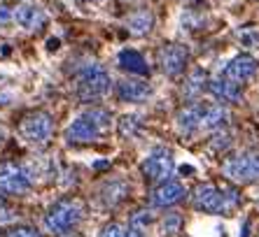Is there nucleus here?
<instances>
[{"instance_id": "obj_23", "label": "nucleus", "mask_w": 259, "mask_h": 237, "mask_svg": "<svg viewBox=\"0 0 259 237\" xmlns=\"http://www.w3.org/2000/svg\"><path fill=\"white\" fill-rule=\"evenodd\" d=\"M87 114H89V116L94 118L98 126H101L103 131H105V128L110 126V112H105V109H98V107H94V109H89Z\"/></svg>"}, {"instance_id": "obj_5", "label": "nucleus", "mask_w": 259, "mask_h": 237, "mask_svg": "<svg viewBox=\"0 0 259 237\" xmlns=\"http://www.w3.org/2000/svg\"><path fill=\"white\" fill-rule=\"evenodd\" d=\"M224 172L234 182H241V184L259 182V154H243L229 158L224 163Z\"/></svg>"}, {"instance_id": "obj_17", "label": "nucleus", "mask_w": 259, "mask_h": 237, "mask_svg": "<svg viewBox=\"0 0 259 237\" xmlns=\"http://www.w3.org/2000/svg\"><path fill=\"white\" fill-rule=\"evenodd\" d=\"M229 118V109L222 102H212V105H203L201 112V128H220L227 124Z\"/></svg>"}, {"instance_id": "obj_21", "label": "nucleus", "mask_w": 259, "mask_h": 237, "mask_svg": "<svg viewBox=\"0 0 259 237\" xmlns=\"http://www.w3.org/2000/svg\"><path fill=\"white\" fill-rule=\"evenodd\" d=\"M182 228V216L180 214H166L161 221V232L163 235H175V232Z\"/></svg>"}, {"instance_id": "obj_18", "label": "nucleus", "mask_w": 259, "mask_h": 237, "mask_svg": "<svg viewBox=\"0 0 259 237\" xmlns=\"http://www.w3.org/2000/svg\"><path fill=\"white\" fill-rule=\"evenodd\" d=\"M126 26L133 35L143 37V35H147L152 30V26H154V14H152L150 10H138V12H133L131 17L126 19Z\"/></svg>"}, {"instance_id": "obj_7", "label": "nucleus", "mask_w": 259, "mask_h": 237, "mask_svg": "<svg viewBox=\"0 0 259 237\" xmlns=\"http://www.w3.org/2000/svg\"><path fill=\"white\" fill-rule=\"evenodd\" d=\"M192 202L199 212L205 214H227V202L222 198V191L215 184H199L192 193Z\"/></svg>"}, {"instance_id": "obj_4", "label": "nucleus", "mask_w": 259, "mask_h": 237, "mask_svg": "<svg viewBox=\"0 0 259 237\" xmlns=\"http://www.w3.org/2000/svg\"><path fill=\"white\" fill-rule=\"evenodd\" d=\"M30 189V177L21 165L5 160L0 163V191L3 193H12V196H24Z\"/></svg>"}, {"instance_id": "obj_22", "label": "nucleus", "mask_w": 259, "mask_h": 237, "mask_svg": "<svg viewBox=\"0 0 259 237\" xmlns=\"http://www.w3.org/2000/svg\"><path fill=\"white\" fill-rule=\"evenodd\" d=\"M138 128H140L138 116H121V118H119V133H121L124 137H133Z\"/></svg>"}, {"instance_id": "obj_10", "label": "nucleus", "mask_w": 259, "mask_h": 237, "mask_svg": "<svg viewBox=\"0 0 259 237\" xmlns=\"http://www.w3.org/2000/svg\"><path fill=\"white\" fill-rule=\"evenodd\" d=\"M182 198H185V186H182L180 182L168 179V182H163V184H159L157 189H154V193H152V205H154V207H170L175 202H180Z\"/></svg>"}, {"instance_id": "obj_27", "label": "nucleus", "mask_w": 259, "mask_h": 237, "mask_svg": "<svg viewBox=\"0 0 259 237\" xmlns=\"http://www.w3.org/2000/svg\"><path fill=\"white\" fill-rule=\"evenodd\" d=\"M98 237H124V228L119 223H108Z\"/></svg>"}, {"instance_id": "obj_11", "label": "nucleus", "mask_w": 259, "mask_h": 237, "mask_svg": "<svg viewBox=\"0 0 259 237\" xmlns=\"http://www.w3.org/2000/svg\"><path fill=\"white\" fill-rule=\"evenodd\" d=\"M150 84L138 82V79H121L117 84V98L121 102H145L150 98Z\"/></svg>"}, {"instance_id": "obj_28", "label": "nucleus", "mask_w": 259, "mask_h": 237, "mask_svg": "<svg viewBox=\"0 0 259 237\" xmlns=\"http://www.w3.org/2000/svg\"><path fill=\"white\" fill-rule=\"evenodd\" d=\"M10 21H14V10L7 5H0V26H7Z\"/></svg>"}, {"instance_id": "obj_25", "label": "nucleus", "mask_w": 259, "mask_h": 237, "mask_svg": "<svg viewBox=\"0 0 259 237\" xmlns=\"http://www.w3.org/2000/svg\"><path fill=\"white\" fill-rule=\"evenodd\" d=\"M150 221H152V214L147 209H140V212H136L131 216V225H138V228H145Z\"/></svg>"}, {"instance_id": "obj_14", "label": "nucleus", "mask_w": 259, "mask_h": 237, "mask_svg": "<svg viewBox=\"0 0 259 237\" xmlns=\"http://www.w3.org/2000/svg\"><path fill=\"white\" fill-rule=\"evenodd\" d=\"M208 91H210L220 102H238L241 100V89H238V84L227 79V77L210 79V82H208Z\"/></svg>"}, {"instance_id": "obj_33", "label": "nucleus", "mask_w": 259, "mask_h": 237, "mask_svg": "<svg viewBox=\"0 0 259 237\" xmlns=\"http://www.w3.org/2000/svg\"><path fill=\"white\" fill-rule=\"evenodd\" d=\"M0 205H3V200H0Z\"/></svg>"}, {"instance_id": "obj_9", "label": "nucleus", "mask_w": 259, "mask_h": 237, "mask_svg": "<svg viewBox=\"0 0 259 237\" xmlns=\"http://www.w3.org/2000/svg\"><path fill=\"white\" fill-rule=\"evenodd\" d=\"M101 133H103V128L84 112L82 116H77L68 126L66 137H68V142H94Z\"/></svg>"}, {"instance_id": "obj_12", "label": "nucleus", "mask_w": 259, "mask_h": 237, "mask_svg": "<svg viewBox=\"0 0 259 237\" xmlns=\"http://www.w3.org/2000/svg\"><path fill=\"white\" fill-rule=\"evenodd\" d=\"M14 21L26 30H40L47 24V14L35 5H17L14 7Z\"/></svg>"}, {"instance_id": "obj_13", "label": "nucleus", "mask_w": 259, "mask_h": 237, "mask_svg": "<svg viewBox=\"0 0 259 237\" xmlns=\"http://www.w3.org/2000/svg\"><path fill=\"white\" fill-rule=\"evenodd\" d=\"M254 70H257V61H254L252 56H247V53H241V56L231 58V63L227 66V70H224V75H227V79H231V82L241 84L252 77Z\"/></svg>"}, {"instance_id": "obj_8", "label": "nucleus", "mask_w": 259, "mask_h": 237, "mask_svg": "<svg viewBox=\"0 0 259 237\" xmlns=\"http://www.w3.org/2000/svg\"><path fill=\"white\" fill-rule=\"evenodd\" d=\"M187 58H189V51L182 44H173L170 42V44H163L159 49V68H161V72L170 75V77H175V75H180L185 70Z\"/></svg>"}, {"instance_id": "obj_31", "label": "nucleus", "mask_w": 259, "mask_h": 237, "mask_svg": "<svg viewBox=\"0 0 259 237\" xmlns=\"http://www.w3.org/2000/svg\"><path fill=\"white\" fill-rule=\"evenodd\" d=\"M47 47H49V51H54V49H59V40H56V37H52V40L47 42Z\"/></svg>"}, {"instance_id": "obj_1", "label": "nucleus", "mask_w": 259, "mask_h": 237, "mask_svg": "<svg viewBox=\"0 0 259 237\" xmlns=\"http://www.w3.org/2000/svg\"><path fill=\"white\" fill-rule=\"evenodd\" d=\"M110 91V75L98 63H89L79 70L77 77V95L82 102H94Z\"/></svg>"}, {"instance_id": "obj_32", "label": "nucleus", "mask_w": 259, "mask_h": 237, "mask_svg": "<svg viewBox=\"0 0 259 237\" xmlns=\"http://www.w3.org/2000/svg\"><path fill=\"white\" fill-rule=\"evenodd\" d=\"M124 3H131V0H124Z\"/></svg>"}, {"instance_id": "obj_19", "label": "nucleus", "mask_w": 259, "mask_h": 237, "mask_svg": "<svg viewBox=\"0 0 259 237\" xmlns=\"http://www.w3.org/2000/svg\"><path fill=\"white\" fill-rule=\"evenodd\" d=\"M203 86H205V72L203 70H194L192 75L187 77V82H185L182 91H185L187 98H196V95L203 91Z\"/></svg>"}, {"instance_id": "obj_30", "label": "nucleus", "mask_w": 259, "mask_h": 237, "mask_svg": "<svg viewBox=\"0 0 259 237\" xmlns=\"http://www.w3.org/2000/svg\"><path fill=\"white\" fill-rule=\"evenodd\" d=\"M10 100H12V95H10V93H0V107L7 105Z\"/></svg>"}, {"instance_id": "obj_3", "label": "nucleus", "mask_w": 259, "mask_h": 237, "mask_svg": "<svg viewBox=\"0 0 259 237\" xmlns=\"http://www.w3.org/2000/svg\"><path fill=\"white\" fill-rule=\"evenodd\" d=\"M21 135L33 144H45L49 142V137L54 135V118L47 112H30L24 116V121L19 124Z\"/></svg>"}, {"instance_id": "obj_24", "label": "nucleus", "mask_w": 259, "mask_h": 237, "mask_svg": "<svg viewBox=\"0 0 259 237\" xmlns=\"http://www.w3.org/2000/svg\"><path fill=\"white\" fill-rule=\"evenodd\" d=\"M7 237H42L35 228H30V225H17V228H10Z\"/></svg>"}, {"instance_id": "obj_29", "label": "nucleus", "mask_w": 259, "mask_h": 237, "mask_svg": "<svg viewBox=\"0 0 259 237\" xmlns=\"http://www.w3.org/2000/svg\"><path fill=\"white\" fill-rule=\"evenodd\" d=\"M124 237H147V235H145V228L128 225V228H124Z\"/></svg>"}, {"instance_id": "obj_20", "label": "nucleus", "mask_w": 259, "mask_h": 237, "mask_svg": "<svg viewBox=\"0 0 259 237\" xmlns=\"http://www.w3.org/2000/svg\"><path fill=\"white\" fill-rule=\"evenodd\" d=\"M126 184L124 182H112V184H108L105 189H103V198H105V202L108 205H117V202L124 200V196H126Z\"/></svg>"}, {"instance_id": "obj_26", "label": "nucleus", "mask_w": 259, "mask_h": 237, "mask_svg": "<svg viewBox=\"0 0 259 237\" xmlns=\"http://www.w3.org/2000/svg\"><path fill=\"white\" fill-rule=\"evenodd\" d=\"M229 142H231V140H229V133H217V135H212L210 147L220 151V149H227V147H229Z\"/></svg>"}, {"instance_id": "obj_16", "label": "nucleus", "mask_w": 259, "mask_h": 237, "mask_svg": "<svg viewBox=\"0 0 259 237\" xmlns=\"http://www.w3.org/2000/svg\"><path fill=\"white\" fill-rule=\"evenodd\" d=\"M117 63H119L121 70L133 72V75H150V66H147V61H145L143 53H138L136 49H124V51H119Z\"/></svg>"}, {"instance_id": "obj_6", "label": "nucleus", "mask_w": 259, "mask_h": 237, "mask_svg": "<svg viewBox=\"0 0 259 237\" xmlns=\"http://www.w3.org/2000/svg\"><path fill=\"white\" fill-rule=\"evenodd\" d=\"M173 154H170L168 149H154L150 156H147V160L143 163V174L150 182H159V184H163V182H168V177L173 174Z\"/></svg>"}, {"instance_id": "obj_2", "label": "nucleus", "mask_w": 259, "mask_h": 237, "mask_svg": "<svg viewBox=\"0 0 259 237\" xmlns=\"http://www.w3.org/2000/svg\"><path fill=\"white\" fill-rule=\"evenodd\" d=\"M82 202L79 200H72V198H63V200L54 202L52 207H49L47 216H45V228L49 232H54V235H61V232L70 230L72 225L77 223L82 219Z\"/></svg>"}, {"instance_id": "obj_15", "label": "nucleus", "mask_w": 259, "mask_h": 237, "mask_svg": "<svg viewBox=\"0 0 259 237\" xmlns=\"http://www.w3.org/2000/svg\"><path fill=\"white\" fill-rule=\"evenodd\" d=\"M201 112H203V105L194 102V105H187L185 109L178 112V128L185 135H192L194 131L201 128Z\"/></svg>"}]
</instances>
